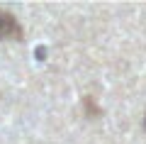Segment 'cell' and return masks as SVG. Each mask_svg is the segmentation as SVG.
Returning <instances> with one entry per match:
<instances>
[{
  "label": "cell",
  "mask_w": 146,
  "mask_h": 144,
  "mask_svg": "<svg viewBox=\"0 0 146 144\" xmlns=\"http://www.w3.org/2000/svg\"><path fill=\"white\" fill-rule=\"evenodd\" d=\"M10 34H20V27L15 25V20H12V15H7V12L0 10V37H10Z\"/></svg>",
  "instance_id": "1"
}]
</instances>
